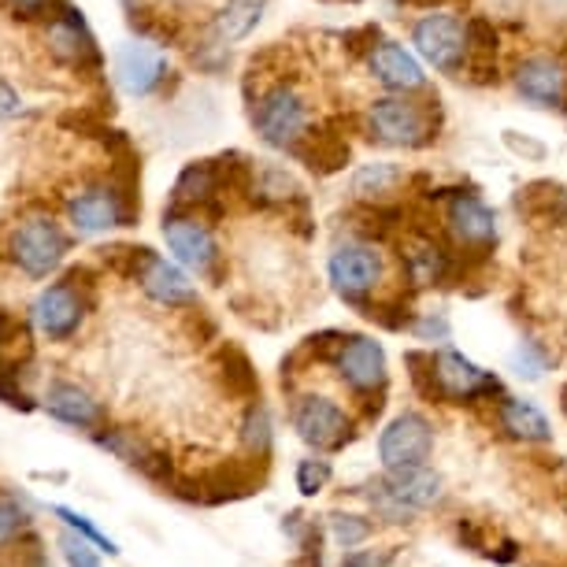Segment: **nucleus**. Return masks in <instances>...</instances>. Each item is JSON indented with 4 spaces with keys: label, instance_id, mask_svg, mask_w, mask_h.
<instances>
[{
    "label": "nucleus",
    "instance_id": "1",
    "mask_svg": "<svg viewBox=\"0 0 567 567\" xmlns=\"http://www.w3.org/2000/svg\"><path fill=\"white\" fill-rule=\"evenodd\" d=\"M363 131L386 148H426L437 137L434 101H412L409 93L379 97L363 112Z\"/></svg>",
    "mask_w": 567,
    "mask_h": 567
},
{
    "label": "nucleus",
    "instance_id": "2",
    "mask_svg": "<svg viewBox=\"0 0 567 567\" xmlns=\"http://www.w3.org/2000/svg\"><path fill=\"white\" fill-rule=\"evenodd\" d=\"M252 126L264 145L282 148V153H297L301 142L312 134V104L297 82H275L267 85L260 97L252 101Z\"/></svg>",
    "mask_w": 567,
    "mask_h": 567
},
{
    "label": "nucleus",
    "instance_id": "3",
    "mask_svg": "<svg viewBox=\"0 0 567 567\" xmlns=\"http://www.w3.org/2000/svg\"><path fill=\"white\" fill-rule=\"evenodd\" d=\"M445 238L456 256L464 260H486L497 245V212L486 205L478 194H456L445 197Z\"/></svg>",
    "mask_w": 567,
    "mask_h": 567
},
{
    "label": "nucleus",
    "instance_id": "4",
    "mask_svg": "<svg viewBox=\"0 0 567 567\" xmlns=\"http://www.w3.org/2000/svg\"><path fill=\"white\" fill-rule=\"evenodd\" d=\"M412 45L434 71L449 74V79H464L471 71L467 19L453 12H426L412 27Z\"/></svg>",
    "mask_w": 567,
    "mask_h": 567
},
{
    "label": "nucleus",
    "instance_id": "5",
    "mask_svg": "<svg viewBox=\"0 0 567 567\" xmlns=\"http://www.w3.org/2000/svg\"><path fill=\"white\" fill-rule=\"evenodd\" d=\"M327 275L341 301L357 305L363 312V308L371 305V293L379 290V282H382L379 245L368 238H349L334 245V252H330V260H327Z\"/></svg>",
    "mask_w": 567,
    "mask_h": 567
},
{
    "label": "nucleus",
    "instance_id": "6",
    "mask_svg": "<svg viewBox=\"0 0 567 567\" xmlns=\"http://www.w3.org/2000/svg\"><path fill=\"white\" fill-rule=\"evenodd\" d=\"M501 393V382L456 349L431 352V401L467 404Z\"/></svg>",
    "mask_w": 567,
    "mask_h": 567
},
{
    "label": "nucleus",
    "instance_id": "7",
    "mask_svg": "<svg viewBox=\"0 0 567 567\" xmlns=\"http://www.w3.org/2000/svg\"><path fill=\"white\" fill-rule=\"evenodd\" d=\"M330 360H334V368L341 374V382H349V390L357 393H374L386 390V349L379 346L374 338H363V334H341L334 352H330Z\"/></svg>",
    "mask_w": 567,
    "mask_h": 567
},
{
    "label": "nucleus",
    "instance_id": "8",
    "mask_svg": "<svg viewBox=\"0 0 567 567\" xmlns=\"http://www.w3.org/2000/svg\"><path fill=\"white\" fill-rule=\"evenodd\" d=\"M82 290H90V271L74 267V271L63 278V282L49 286V290L38 297L34 319H38V327L45 330L52 341H68L74 330H79L82 312H85Z\"/></svg>",
    "mask_w": 567,
    "mask_h": 567
},
{
    "label": "nucleus",
    "instance_id": "9",
    "mask_svg": "<svg viewBox=\"0 0 567 567\" xmlns=\"http://www.w3.org/2000/svg\"><path fill=\"white\" fill-rule=\"evenodd\" d=\"M434 449V426L420 412H401L379 437V460L386 471L423 467Z\"/></svg>",
    "mask_w": 567,
    "mask_h": 567
},
{
    "label": "nucleus",
    "instance_id": "10",
    "mask_svg": "<svg viewBox=\"0 0 567 567\" xmlns=\"http://www.w3.org/2000/svg\"><path fill=\"white\" fill-rule=\"evenodd\" d=\"M164 238L167 249L175 252V260L182 267L197 275H212L219 264V245L212 238L208 223L194 216V212H167L164 216Z\"/></svg>",
    "mask_w": 567,
    "mask_h": 567
},
{
    "label": "nucleus",
    "instance_id": "11",
    "mask_svg": "<svg viewBox=\"0 0 567 567\" xmlns=\"http://www.w3.org/2000/svg\"><path fill=\"white\" fill-rule=\"evenodd\" d=\"M401 267L412 290H431V286H442L453 278L456 252H453V245L437 241L434 234L412 230L409 238L401 241Z\"/></svg>",
    "mask_w": 567,
    "mask_h": 567
},
{
    "label": "nucleus",
    "instance_id": "12",
    "mask_svg": "<svg viewBox=\"0 0 567 567\" xmlns=\"http://www.w3.org/2000/svg\"><path fill=\"white\" fill-rule=\"evenodd\" d=\"M71 223L82 234H104L112 227H131L137 219V205L131 197L120 194V186H90L68 205Z\"/></svg>",
    "mask_w": 567,
    "mask_h": 567
},
{
    "label": "nucleus",
    "instance_id": "13",
    "mask_svg": "<svg viewBox=\"0 0 567 567\" xmlns=\"http://www.w3.org/2000/svg\"><path fill=\"white\" fill-rule=\"evenodd\" d=\"M293 431L312 449H341L352 437V423L330 398L308 393L293 404Z\"/></svg>",
    "mask_w": 567,
    "mask_h": 567
},
{
    "label": "nucleus",
    "instance_id": "14",
    "mask_svg": "<svg viewBox=\"0 0 567 567\" xmlns=\"http://www.w3.org/2000/svg\"><path fill=\"white\" fill-rule=\"evenodd\" d=\"M63 252H68V238H63V230L45 216L27 219L12 238L16 264L34 278H45L49 271H56Z\"/></svg>",
    "mask_w": 567,
    "mask_h": 567
},
{
    "label": "nucleus",
    "instance_id": "15",
    "mask_svg": "<svg viewBox=\"0 0 567 567\" xmlns=\"http://www.w3.org/2000/svg\"><path fill=\"white\" fill-rule=\"evenodd\" d=\"M516 93L534 109L564 112L567 109V71L560 60L553 56H527L516 63Z\"/></svg>",
    "mask_w": 567,
    "mask_h": 567
},
{
    "label": "nucleus",
    "instance_id": "16",
    "mask_svg": "<svg viewBox=\"0 0 567 567\" xmlns=\"http://www.w3.org/2000/svg\"><path fill=\"white\" fill-rule=\"evenodd\" d=\"M363 60H368L371 79L390 93H420L426 85L420 56H412L401 41H374V45L363 52Z\"/></svg>",
    "mask_w": 567,
    "mask_h": 567
},
{
    "label": "nucleus",
    "instance_id": "17",
    "mask_svg": "<svg viewBox=\"0 0 567 567\" xmlns=\"http://www.w3.org/2000/svg\"><path fill=\"white\" fill-rule=\"evenodd\" d=\"M49 49L52 56L71 63V68H101V49H97V38L90 34V27H85L82 12H74V8H63V12L49 23Z\"/></svg>",
    "mask_w": 567,
    "mask_h": 567
},
{
    "label": "nucleus",
    "instance_id": "18",
    "mask_svg": "<svg viewBox=\"0 0 567 567\" xmlns=\"http://www.w3.org/2000/svg\"><path fill=\"white\" fill-rule=\"evenodd\" d=\"M167 74V56L153 45H142V41H126V45L115 49V79L126 93L134 97H148Z\"/></svg>",
    "mask_w": 567,
    "mask_h": 567
},
{
    "label": "nucleus",
    "instance_id": "19",
    "mask_svg": "<svg viewBox=\"0 0 567 567\" xmlns=\"http://www.w3.org/2000/svg\"><path fill=\"white\" fill-rule=\"evenodd\" d=\"M219 194H223V182H219V164L216 159H197L178 175L175 189H171V212H219Z\"/></svg>",
    "mask_w": 567,
    "mask_h": 567
},
{
    "label": "nucleus",
    "instance_id": "20",
    "mask_svg": "<svg viewBox=\"0 0 567 567\" xmlns=\"http://www.w3.org/2000/svg\"><path fill=\"white\" fill-rule=\"evenodd\" d=\"M142 290L153 297V301L159 305H167V308H178V305H197V290H194V282L186 278V271L175 264H167V260H159V256L153 252V260L145 264V271H142Z\"/></svg>",
    "mask_w": 567,
    "mask_h": 567
},
{
    "label": "nucleus",
    "instance_id": "21",
    "mask_svg": "<svg viewBox=\"0 0 567 567\" xmlns=\"http://www.w3.org/2000/svg\"><path fill=\"white\" fill-rule=\"evenodd\" d=\"M386 489L401 501L404 508L423 512L442 501V475H434L431 467H404V471H386Z\"/></svg>",
    "mask_w": 567,
    "mask_h": 567
},
{
    "label": "nucleus",
    "instance_id": "22",
    "mask_svg": "<svg viewBox=\"0 0 567 567\" xmlns=\"http://www.w3.org/2000/svg\"><path fill=\"white\" fill-rule=\"evenodd\" d=\"M45 409L56 415L60 423L79 426V431H93V426H101V420H104L101 404L85 390L71 386V382H52L45 393Z\"/></svg>",
    "mask_w": 567,
    "mask_h": 567
},
{
    "label": "nucleus",
    "instance_id": "23",
    "mask_svg": "<svg viewBox=\"0 0 567 567\" xmlns=\"http://www.w3.org/2000/svg\"><path fill=\"white\" fill-rule=\"evenodd\" d=\"M97 442H101L104 449H112V453L120 456V460H126L131 467H137L142 475L159 478V483H167V478H171L167 456H164V453H156L153 445H145L134 431H109V434H97Z\"/></svg>",
    "mask_w": 567,
    "mask_h": 567
},
{
    "label": "nucleus",
    "instance_id": "24",
    "mask_svg": "<svg viewBox=\"0 0 567 567\" xmlns=\"http://www.w3.org/2000/svg\"><path fill=\"white\" fill-rule=\"evenodd\" d=\"M497 423H501V431H508L512 437H519V442H549L553 437V426L542 415V409L530 401H523V398L501 401Z\"/></svg>",
    "mask_w": 567,
    "mask_h": 567
},
{
    "label": "nucleus",
    "instance_id": "25",
    "mask_svg": "<svg viewBox=\"0 0 567 567\" xmlns=\"http://www.w3.org/2000/svg\"><path fill=\"white\" fill-rule=\"evenodd\" d=\"M404 182V171L390 159H374V164L357 167L352 175V197L363 205H386L390 194H398V186Z\"/></svg>",
    "mask_w": 567,
    "mask_h": 567
},
{
    "label": "nucleus",
    "instance_id": "26",
    "mask_svg": "<svg viewBox=\"0 0 567 567\" xmlns=\"http://www.w3.org/2000/svg\"><path fill=\"white\" fill-rule=\"evenodd\" d=\"M293 156L305 159L316 175H334V171H341L349 164V142H346V137H338V134L312 131Z\"/></svg>",
    "mask_w": 567,
    "mask_h": 567
},
{
    "label": "nucleus",
    "instance_id": "27",
    "mask_svg": "<svg viewBox=\"0 0 567 567\" xmlns=\"http://www.w3.org/2000/svg\"><path fill=\"white\" fill-rule=\"evenodd\" d=\"M519 212H527L530 223H556L567 227V194L553 182H534V186L519 189Z\"/></svg>",
    "mask_w": 567,
    "mask_h": 567
},
{
    "label": "nucleus",
    "instance_id": "28",
    "mask_svg": "<svg viewBox=\"0 0 567 567\" xmlns=\"http://www.w3.org/2000/svg\"><path fill=\"white\" fill-rule=\"evenodd\" d=\"M271 0H227L223 12L216 16V38L219 41H241L249 38L256 23L264 19Z\"/></svg>",
    "mask_w": 567,
    "mask_h": 567
},
{
    "label": "nucleus",
    "instance_id": "29",
    "mask_svg": "<svg viewBox=\"0 0 567 567\" xmlns=\"http://www.w3.org/2000/svg\"><path fill=\"white\" fill-rule=\"evenodd\" d=\"M23 360H30V327L16 312L0 308V363L19 368Z\"/></svg>",
    "mask_w": 567,
    "mask_h": 567
},
{
    "label": "nucleus",
    "instance_id": "30",
    "mask_svg": "<svg viewBox=\"0 0 567 567\" xmlns=\"http://www.w3.org/2000/svg\"><path fill=\"white\" fill-rule=\"evenodd\" d=\"M223 382H227V390L234 398H256V393H260V379H256L249 357L234 346L223 349Z\"/></svg>",
    "mask_w": 567,
    "mask_h": 567
},
{
    "label": "nucleus",
    "instance_id": "31",
    "mask_svg": "<svg viewBox=\"0 0 567 567\" xmlns=\"http://www.w3.org/2000/svg\"><path fill=\"white\" fill-rule=\"evenodd\" d=\"M241 437H245L249 456L267 460V453H271V420H267L264 404H252V409H249V415H245V426H241Z\"/></svg>",
    "mask_w": 567,
    "mask_h": 567
},
{
    "label": "nucleus",
    "instance_id": "32",
    "mask_svg": "<svg viewBox=\"0 0 567 567\" xmlns=\"http://www.w3.org/2000/svg\"><path fill=\"white\" fill-rule=\"evenodd\" d=\"M27 527H30L27 505H19L12 494H0V549H4V545H12Z\"/></svg>",
    "mask_w": 567,
    "mask_h": 567
},
{
    "label": "nucleus",
    "instance_id": "33",
    "mask_svg": "<svg viewBox=\"0 0 567 567\" xmlns=\"http://www.w3.org/2000/svg\"><path fill=\"white\" fill-rule=\"evenodd\" d=\"M330 534H334V542L341 549H357L360 542L371 538V523L360 516H346V512H334V516H330Z\"/></svg>",
    "mask_w": 567,
    "mask_h": 567
},
{
    "label": "nucleus",
    "instance_id": "34",
    "mask_svg": "<svg viewBox=\"0 0 567 567\" xmlns=\"http://www.w3.org/2000/svg\"><path fill=\"white\" fill-rule=\"evenodd\" d=\"M52 516H56V519H63V523H68V527H71L74 534H82V538H90L93 545H97V549H104V553H109V556H115V553H120V549H115V542H112V538H104V534H101L97 527H93V523L85 519V516H79V512H74V508L52 505Z\"/></svg>",
    "mask_w": 567,
    "mask_h": 567
},
{
    "label": "nucleus",
    "instance_id": "35",
    "mask_svg": "<svg viewBox=\"0 0 567 567\" xmlns=\"http://www.w3.org/2000/svg\"><path fill=\"white\" fill-rule=\"evenodd\" d=\"M512 368H516V374H523V379H542L545 368H549V360H545V352L534 346V341H519L516 352H512Z\"/></svg>",
    "mask_w": 567,
    "mask_h": 567
},
{
    "label": "nucleus",
    "instance_id": "36",
    "mask_svg": "<svg viewBox=\"0 0 567 567\" xmlns=\"http://www.w3.org/2000/svg\"><path fill=\"white\" fill-rule=\"evenodd\" d=\"M330 483V464L327 460H301L297 464V489H301L305 497H316L319 489Z\"/></svg>",
    "mask_w": 567,
    "mask_h": 567
},
{
    "label": "nucleus",
    "instance_id": "37",
    "mask_svg": "<svg viewBox=\"0 0 567 567\" xmlns=\"http://www.w3.org/2000/svg\"><path fill=\"white\" fill-rule=\"evenodd\" d=\"M60 549H63V560H68V567H101L97 549H93V542L82 538V534H74V530L63 534Z\"/></svg>",
    "mask_w": 567,
    "mask_h": 567
},
{
    "label": "nucleus",
    "instance_id": "38",
    "mask_svg": "<svg viewBox=\"0 0 567 567\" xmlns=\"http://www.w3.org/2000/svg\"><path fill=\"white\" fill-rule=\"evenodd\" d=\"M16 371L19 368H12V363H0V401L12 404V409H19V412H30V409H34V401H30L23 390H19Z\"/></svg>",
    "mask_w": 567,
    "mask_h": 567
},
{
    "label": "nucleus",
    "instance_id": "39",
    "mask_svg": "<svg viewBox=\"0 0 567 567\" xmlns=\"http://www.w3.org/2000/svg\"><path fill=\"white\" fill-rule=\"evenodd\" d=\"M412 330H415L420 338H437V341H445V338H449V319H445L442 312H437V316H434V312H426V316L415 319Z\"/></svg>",
    "mask_w": 567,
    "mask_h": 567
},
{
    "label": "nucleus",
    "instance_id": "40",
    "mask_svg": "<svg viewBox=\"0 0 567 567\" xmlns=\"http://www.w3.org/2000/svg\"><path fill=\"white\" fill-rule=\"evenodd\" d=\"M505 145L516 156H523V159H545V145L542 142H530V137H519L516 131H505Z\"/></svg>",
    "mask_w": 567,
    "mask_h": 567
},
{
    "label": "nucleus",
    "instance_id": "41",
    "mask_svg": "<svg viewBox=\"0 0 567 567\" xmlns=\"http://www.w3.org/2000/svg\"><path fill=\"white\" fill-rule=\"evenodd\" d=\"M390 556L386 553H349L341 567H386Z\"/></svg>",
    "mask_w": 567,
    "mask_h": 567
},
{
    "label": "nucleus",
    "instance_id": "42",
    "mask_svg": "<svg viewBox=\"0 0 567 567\" xmlns=\"http://www.w3.org/2000/svg\"><path fill=\"white\" fill-rule=\"evenodd\" d=\"M8 8H12L16 16H23V19H34V16H41L45 8L52 4V0H4Z\"/></svg>",
    "mask_w": 567,
    "mask_h": 567
},
{
    "label": "nucleus",
    "instance_id": "43",
    "mask_svg": "<svg viewBox=\"0 0 567 567\" xmlns=\"http://www.w3.org/2000/svg\"><path fill=\"white\" fill-rule=\"evenodd\" d=\"M19 109H23V104H19V93L8 82H0V120H12Z\"/></svg>",
    "mask_w": 567,
    "mask_h": 567
}]
</instances>
